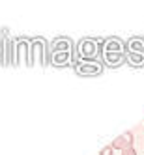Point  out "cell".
Listing matches in <instances>:
<instances>
[{"mask_svg": "<svg viewBox=\"0 0 144 155\" xmlns=\"http://www.w3.org/2000/svg\"><path fill=\"white\" fill-rule=\"evenodd\" d=\"M103 52H124V43L118 38H109L103 41Z\"/></svg>", "mask_w": 144, "mask_h": 155, "instance_id": "obj_4", "label": "cell"}, {"mask_svg": "<svg viewBox=\"0 0 144 155\" xmlns=\"http://www.w3.org/2000/svg\"><path fill=\"white\" fill-rule=\"evenodd\" d=\"M71 47H73L71 39H68V38H58L56 41L52 43V52H71Z\"/></svg>", "mask_w": 144, "mask_h": 155, "instance_id": "obj_6", "label": "cell"}, {"mask_svg": "<svg viewBox=\"0 0 144 155\" xmlns=\"http://www.w3.org/2000/svg\"><path fill=\"white\" fill-rule=\"evenodd\" d=\"M122 155H137V151L133 150V148H129V150H124V151H122Z\"/></svg>", "mask_w": 144, "mask_h": 155, "instance_id": "obj_11", "label": "cell"}, {"mask_svg": "<svg viewBox=\"0 0 144 155\" xmlns=\"http://www.w3.org/2000/svg\"><path fill=\"white\" fill-rule=\"evenodd\" d=\"M124 60H126L124 52H103V62L110 68H118Z\"/></svg>", "mask_w": 144, "mask_h": 155, "instance_id": "obj_5", "label": "cell"}, {"mask_svg": "<svg viewBox=\"0 0 144 155\" xmlns=\"http://www.w3.org/2000/svg\"><path fill=\"white\" fill-rule=\"evenodd\" d=\"M75 71L82 77H97L103 73V65L97 62H81L75 65Z\"/></svg>", "mask_w": 144, "mask_h": 155, "instance_id": "obj_2", "label": "cell"}, {"mask_svg": "<svg viewBox=\"0 0 144 155\" xmlns=\"http://www.w3.org/2000/svg\"><path fill=\"white\" fill-rule=\"evenodd\" d=\"M129 52H144V38H131L127 41Z\"/></svg>", "mask_w": 144, "mask_h": 155, "instance_id": "obj_9", "label": "cell"}, {"mask_svg": "<svg viewBox=\"0 0 144 155\" xmlns=\"http://www.w3.org/2000/svg\"><path fill=\"white\" fill-rule=\"evenodd\" d=\"M126 60L131 68H144V52H127Z\"/></svg>", "mask_w": 144, "mask_h": 155, "instance_id": "obj_8", "label": "cell"}, {"mask_svg": "<svg viewBox=\"0 0 144 155\" xmlns=\"http://www.w3.org/2000/svg\"><path fill=\"white\" fill-rule=\"evenodd\" d=\"M112 151H114V150H112V146H105L99 155H112Z\"/></svg>", "mask_w": 144, "mask_h": 155, "instance_id": "obj_10", "label": "cell"}, {"mask_svg": "<svg viewBox=\"0 0 144 155\" xmlns=\"http://www.w3.org/2000/svg\"><path fill=\"white\" fill-rule=\"evenodd\" d=\"M101 47H103V41H99L95 38H84L79 43V56L84 62H92L99 54V49Z\"/></svg>", "mask_w": 144, "mask_h": 155, "instance_id": "obj_1", "label": "cell"}, {"mask_svg": "<svg viewBox=\"0 0 144 155\" xmlns=\"http://www.w3.org/2000/svg\"><path fill=\"white\" fill-rule=\"evenodd\" d=\"M133 140H135V137H133V133H124V135H120L118 138H114L112 140V150H129V148H133Z\"/></svg>", "mask_w": 144, "mask_h": 155, "instance_id": "obj_3", "label": "cell"}, {"mask_svg": "<svg viewBox=\"0 0 144 155\" xmlns=\"http://www.w3.org/2000/svg\"><path fill=\"white\" fill-rule=\"evenodd\" d=\"M69 58H71L69 52H51V62H52V65H56V68L68 65Z\"/></svg>", "mask_w": 144, "mask_h": 155, "instance_id": "obj_7", "label": "cell"}]
</instances>
